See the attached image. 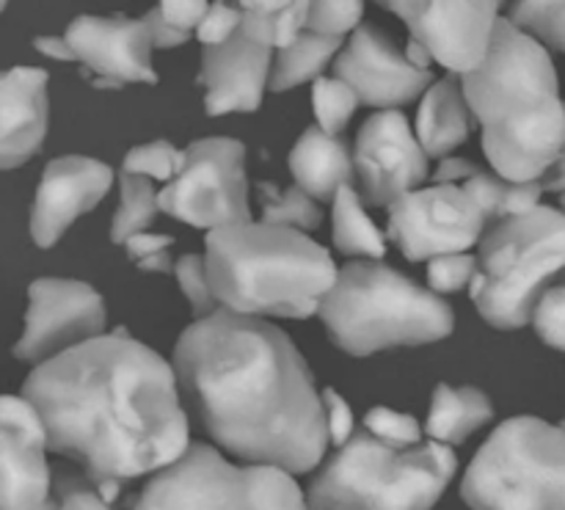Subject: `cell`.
I'll return each instance as SVG.
<instances>
[{
	"instance_id": "1",
	"label": "cell",
	"mask_w": 565,
	"mask_h": 510,
	"mask_svg": "<svg viewBox=\"0 0 565 510\" xmlns=\"http://www.w3.org/2000/svg\"><path fill=\"white\" fill-rule=\"evenodd\" d=\"M22 397L42 417L50 450L81 464L108 502L125 480L163 472L191 447L174 368L127 331L33 368Z\"/></svg>"
},
{
	"instance_id": "2",
	"label": "cell",
	"mask_w": 565,
	"mask_h": 510,
	"mask_svg": "<svg viewBox=\"0 0 565 510\" xmlns=\"http://www.w3.org/2000/svg\"><path fill=\"white\" fill-rule=\"evenodd\" d=\"M188 417L248 467L312 472L329 450L323 397L290 337L263 318L218 309L174 346Z\"/></svg>"
},
{
	"instance_id": "3",
	"label": "cell",
	"mask_w": 565,
	"mask_h": 510,
	"mask_svg": "<svg viewBox=\"0 0 565 510\" xmlns=\"http://www.w3.org/2000/svg\"><path fill=\"white\" fill-rule=\"evenodd\" d=\"M461 86L494 174L544 180L565 147V103L550 50L500 17L489 55Z\"/></svg>"
},
{
	"instance_id": "4",
	"label": "cell",
	"mask_w": 565,
	"mask_h": 510,
	"mask_svg": "<svg viewBox=\"0 0 565 510\" xmlns=\"http://www.w3.org/2000/svg\"><path fill=\"white\" fill-rule=\"evenodd\" d=\"M210 285L221 309L235 315L309 318L337 285L340 268L307 232L265 221L221 226L204 241Z\"/></svg>"
},
{
	"instance_id": "5",
	"label": "cell",
	"mask_w": 565,
	"mask_h": 510,
	"mask_svg": "<svg viewBox=\"0 0 565 510\" xmlns=\"http://www.w3.org/2000/svg\"><path fill=\"white\" fill-rule=\"evenodd\" d=\"M331 342L351 357L441 342L456 329L452 307L384 263H348L320 304Z\"/></svg>"
},
{
	"instance_id": "6",
	"label": "cell",
	"mask_w": 565,
	"mask_h": 510,
	"mask_svg": "<svg viewBox=\"0 0 565 510\" xmlns=\"http://www.w3.org/2000/svg\"><path fill=\"white\" fill-rule=\"evenodd\" d=\"M450 447L425 442L397 450L356 431L307 491L309 510H434L456 478Z\"/></svg>"
},
{
	"instance_id": "7",
	"label": "cell",
	"mask_w": 565,
	"mask_h": 510,
	"mask_svg": "<svg viewBox=\"0 0 565 510\" xmlns=\"http://www.w3.org/2000/svg\"><path fill=\"white\" fill-rule=\"evenodd\" d=\"M561 270H565V213L541 204L533 213L486 230L478 243V276L469 296L486 323L516 331L533 323L535 304Z\"/></svg>"
},
{
	"instance_id": "8",
	"label": "cell",
	"mask_w": 565,
	"mask_h": 510,
	"mask_svg": "<svg viewBox=\"0 0 565 510\" xmlns=\"http://www.w3.org/2000/svg\"><path fill=\"white\" fill-rule=\"evenodd\" d=\"M461 497L472 510H565V428L513 417L469 464Z\"/></svg>"
},
{
	"instance_id": "9",
	"label": "cell",
	"mask_w": 565,
	"mask_h": 510,
	"mask_svg": "<svg viewBox=\"0 0 565 510\" xmlns=\"http://www.w3.org/2000/svg\"><path fill=\"white\" fill-rule=\"evenodd\" d=\"M132 510H309L296 478L274 467H237L210 445L152 475Z\"/></svg>"
},
{
	"instance_id": "10",
	"label": "cell",
	"mask_w": 565,
	"mask_h": 510,
	"mask_svg": "<svg viewBox=\"0 0 565 510\" xmlns=\"http://www.w3.org/2000/svg\"><path fill=\"white\" fill-rule=\"evenodd\" d=\"M160 213L196 230L252 221L246 147L235 138H202L185 149L182 169L158 193Z\"/></svg>"
},
{
	"instance_id": "11",
	"label": "cell",
	"mask_w": 565,
	"mask_h": 510,
	"mask_svg": "<svg viewBox=\"0 0 565 510\" xmlns=\"http://www.w3.org/2000/svg\"><path fill=\"white\" fill-rule=\"evenodd\" d=\"M486 230L489 221L463 185L423 188L390 208V237L412 263L467 254L483 241Z\"/></svg>"
},
{
	"instance_id": "12",
	"label": "cell",
	"mask_w": 565,
	"mask_h": 510,
	"mask_svg": "<svg viewBox=\"0 0 565 510\" xmlns=\"http://www.w3.org/2000/svg\"><path fill=\"white\" fill-rule=\"evenodd\" d=\"M105 331V301L92 285L75 279H36L28 287L25 331L14 357L44 364Z\"/></svg>"
},
{
	"instance_id": "13",
	"label": "cell",
	"mask_w": 565,
	"mask_h": 510,
	"mask_svg": "<svg viewBox=\"0 0 565 510\" xmlns=\"http://www.w3.org/2000/svg\"><path fill=\"white\" fill-rule=\"evenodd\" d=\"M362 199L373 208H392L419 191L428 177V155L401 110H379L362 125L353 149Z\"/></svg>"
},
{
	"instance_id": "14",
	"label": "cell",
	"mask_w": 565,
	"mask_h": 510,
	"mask_svg": "<svg viewBox=\"0 0 565 510\" xmlns=\"http://www.w3.org/2000/svg\"><path fill=\"white\" fill-rule=\"evenodd\" d=\"M401 17L417 44L456 77L478 70L494 42L500 3H384Z\"/></svg>"
},
{
	"instance_id": "15",
	"label": "cell",
	"mask_w": 565,
	"mask_h": 510,
	"mask_svg": "<svg viewBox=\"0 0 565 510\" xmlns=\"http://www.w3.org/2000/svg\"><path fill=\"white\" fill-rule=\"evenodd\" d=\"M83 64V77L97 88H125L130 83H158L152 42L143 20L130 17H77L64 33Z\"/></svg>"
},
{
	"instance_id": "16",
	"label": "cell",
	"mask_w": 565,
	"mask_h": 510,
	"mask_svg": "<svg viewBox=\"0 0 565 510\" xmlns=\"http://www.w3.org/2000/svg\"><path fill=\"white\" fill-rule=\"evenodd\" d=\"M334 77L356 92L359 103L381 110L414 103L425 88L434 86L430 70L414 66L375 25H359L351 33V42L334 61Z\"/></svg>"
},
{
	"instance_id": "17",
	"label": "cell",
	"mask_w": 565,
	"mask_h": 510,
	"mask_svg": "<svg viewBox=\"0 0 565 510\" xmlns=\"http://www.w3.org/2000/svg\"><path fill=\"white\" fill-rule=\"evenodd\" d=\"M47 431L25 397H0V510H39L53 497Z\"/></svg>"
},
{
	"instance_id": "18",
	"label": "cell",
	"mask_w": 565,
	"mask_h": 510,
	"mask_svg": "<svg viewBox=\"0 0 565 510\" xmlns=\"http://www.w3.org/2000/svg\"><path fill=\"white\" fill-rule=\"evenodd\" d=\"M114 185V171L103 160L64 155L50 160L36 188L31 237L39 248H53L81 215L92 213Z\"/></svg>"
},
{
	"instance_id": "19",
	"label": "cell",
	"mask_w": 565,
	"mask_h": 510,
	"mask_svg": "<svg viewBox=\"0 0 565 510\" xmlns=\"http://www.w3.org/2000/svg\"><path fill=\"white\" fill-rule=\"evenodd\" d=\"M270 66H274V50L248 36L246 31H237L218 47H204L202 75H199V83L207 88L204 110L210 116L257 110L270 83Z\"/></svg>"
},
{
	"instance_id": "20",
	"label": "cell",
	"mask_w": 565,
	"mask_h": 510,
	"mask_svg": "<svg viewBox=\"0 0 565 510\" xmlns=\"http://www.w3.org/2000/svg\"><path fill=\"white\" fill-rule=\"evenodd\" d=\"M47 72L0 70V169H20L47 136Z\"/></svg>"
},
{
	"instance_id": "21",
	"label": "cell",
	"mask_w": 565,
	"mask_h": 510,
	"mask_svg": "<svg viewBox=\"0 0 565 510\" xmlns=\"http://www.w3.org/2000/svg\"><path fill=\"white\" fill-rule=\"evenodd\" d=\"M290 171L296 185L315 202H334L340 188L351 185L356 169L348 141L326 136L320 127H307L290 152Z\"/></svg>"
},
{
	"instance_id": "22",
	"label": "cell",
	"mask_w": 565,
	"mask_h": 510,
	"mask_svg": "<svg viewBox=\"0 0 565 510\" xmlns=\"http://www.w3.org/2000/svg\"><path fill=\"white\" fill-rule=\"evenodd\" d=\"M472 110H469L463 86L456 75L441 77L428 88L417 116V141L423 144L428 158H450L452 149L461 147L472 130Z\"/></svg>"
},
{
	"instance_id": "23",
	"label": "cell",
	"mask_w": 565,
	"mask_h": 510,
	"mask_svg": "<svg viewBox=\"0 0 565 510\" xmlns=\"http://www.w3.org/2000/svg\"><path fill=\"white\" fill-rule=\"evenodd\" d=\"M491 419H494V406H491L489 395L475 386L439 384L434 392L425 431L436 445H461Z\"/></svg>"
},
{
	"instance_id": "24",
	"label": "cell",
	"mask_w": 565,
	"mask_h": 510,
	"mask_svg": "<svg viewBox=\"0 0 565 510\" xmlns=\"http://www.w3.org/2000/svg\"><path fill=\"white\" fill-rule=\"evenodd\" d=\"M345 47V39L318 36V33L303 31L290 47L279 50L270 66V92H290V88L315 83L323 77V70L334 59L337 50Z\"/></svg>"
},
{
	"instance_id": "25",
	"label": "cell",
	"mask_w": 565,
	"mask_h": 510,
	"mask_svg": "<svg viewBox=\"0 0 565 510\" xmlns=\"http://www.w3.org/2000/svg\"><path fill=\"white\" fill-rule=\"evenodd\" d=\"M463 191L472 196L489 226L533 213L535 208H541V196H544V188L539 182H511L494 171H478L469 177L463 182Z\"/></svg>"
},
{
	"instance_id": "26",
	"label": "cell",
	"mask_w": 565,
	"mask_h": 510,
	"mask_svg": "<svg viewBox=\"0 0 565 510\" xmlns=\"http://www.w3.org/2000/svg\"><path fill=\"white\" fill-rule=\"evenodd\" d=\"M334 246L345 257H367V263H379L386 254L384 235L375 230L373 219L364 210L362 196L353 185L340 188L334 196Z\"/></svg>"
},
{
	"instance_id": "27",
	"label": "cell",
	"mask_w": 565,
	"mask_h": 510,
	"mask_svg": "<svg viewBox=\"0 0 565 510\" xmlns=\"http://www.w3.org/2000/svg\"><path fill=\"white\" fill-rule=\"evenodd\" d=\"M243 25L248 36L268 44L270 50H285L307 31L309 3H241Z\"/></svg>"
},
{
	"instance_id": "28",
	"label": "cell",
	"mask_w": 565,
	"mask_h": 510,
	"mask_svg": "<svg viewBox=\"0 0 565 510\" xmlns=\"http://www.w3.org/2000/svg\"><path fill=\"white\" fill-rule=\"evenodd\" d=\"M119 210L114 215V224H110V241L116 246H125L130 237L141 235L149 226L154 224L160 213L158 193L154 191L152 180L136 174H119Z\"/></svg>"
},
{
	"instance_id": "29",
	"label": "cell",
	"mask_w": 565,
	"mask_h": 510,
	"mask_svg": "<svg viewBox=\"0 0 565 510\" xmlns=\"http://www.w3.org/2000/svg\"><path fill=\"white\" fill-rule=\"evenodd\" d=\"M257 199L263 208V221L274 226H287V230L312 232L318 230L323 213L315 204L309 193H303L298 185L279 188L276 182L263 180L257 182Z\"/></svg>"
},
{
	"instance_id": "30",
	"label": "cell",
	"mask_w": 565,
	"mask_h": 510,
	"mask_svg": "<svg viewBox=\"0 0 565 510\" xmlns=\"http://www.w3.org/2000/svg\"><path fill=\"white\" fill-rule=\"evenodd\" d=\"M508 20L522 33L533 36L541 47L565 53V3H513Z\"/></svg>"
},
{
	"instance_id": "31",
	"label": "cell",
	"mask_w": 565,
	"mask_h": 510,
	"mask_svg": "<svg viewBox=\"0 0 565 510\" xmlns=\"http://www.w3.org/2000/svg\"><path fill=\"white\" fill-rule=\"evenodd\" d=\"M312 103L315 116H318V127L326 136H340L348 125H351L353 110L359 108V97L348 83L340 77H320L312 83Z\"/></svg>"
},
{
	"instance_id": "32",
	"label": "cell",
	"mask_w": 565,
	"mask_h": 510,
	"mask_svg": "<svg viewBox=\"0 0 565 510\" xmlns=\"http://www.w3.org/2000/svg\"><path fill=\"white\" fill-rule=\"evenodd\" d=\"M182 160H185V149H177L169 141H152L141 144V147H132L125 155V163L121 171L125 174L147 177V180H158L169 185L182 169Z\"/></svg>"
},
{
	"instance_id": "33",
	"label": "cell",
	"mask_w": 565,
	"mask_h": 510,
	"mask_svg": "<svg viewBox=\"0 0 565 510\" xmlns=\"http://www.w3.org/2000/svg\"><path fill=\"white\" fill-rule=\"evenodd\" d=\"M174 276L177 281H180V290L185 293L188 304H191L193 318L204 320L210 318V315L218 312L221 304L215 301L213 296V285H210L204 254H182L174 265Z\"/></svg>"
},
{
	"instance_id": "34",
	"label": "cell",
	"mask_w": 565,
	"mask_h": 510,
	"mask_svg": "<svg viewBox=\"0 0 565 510\" xmlns=\"http://www.w3.org/2000/svg\"><path fill=\"white\" fill-rule=\"evenodd\" d=\"M364 431L373 439L397 447V450H412V447L423 445V431H419L417 419L408 417V414L392 412L386 406H375L364 414Z\"/></svg>"
},
{
	"instance_id": "35",
	"label": "cell",
	"mask_w": 565,
	"mask_h": 510,
	"mask_svg": "<svg viewBox=\"0 0 565 510\" xmlns=\"http://www.w3.org/2000/svg\"><path fill=\"white\" fill-rule=\"evenodd\" d=\"M362 14L364 3H359V0H353V3H309L307 31L318 33V36L345 39L348 33L356 31Z\"/></svg>"
},
{
	"instance_id": "36",
	"label": "cell",
	"mask_w": 565,
	"mask_h": 510,
	"mask_svg": "<svg viewBox=\"0 0 565 510\" xmlns=\"http://www.w3.org/2000/svg\"><path fill=\"white\" fill-rule=\"evenodd\" d=\"M53 502L55 510H110V502L99 495L86 475L64 472V469L53 475Z\"/></svg>"
},
{
	"instance_id": "37",
	"label": "cell",
	"mask_w": 565,
	"mask_h": 510,
	"mask_svg": "<svg viewBox=\"0 0 565 510\" xmlns=\"http://www.w3.org/2000/svg\"><path fill=\"white\" fill-rule=\"evenodd\" d=\"M475 276H478V257L469 252L436 257L428 265V281L436 296L439 293H458L463 287H472Z\"/></svg>"
},
{
	"instance_id": "38",
	"label": "cell",
	"mask_w": 565,
	"mask_h": 510,
	"mask_svg": "<svg viewBox=\"0 0 565 510\" xmlns=\"http://www.w3.org/2000/svg\"><path fill=\"white\" fill-rule=\"evenodd\" d=\"M533 326L541 342L565 353V285H555L535 304Z\"/></svg>"
},
{
	"instance_id": "39",
	"label": "cell",
	"mask_w": 565,
	"mask_h": 510,
	"mask_svg": "<svg viewBox=\"0 0 565 510\" xmlns=\"http://www.w3.org/2000/svg\"><path fill=\"white\" fill-rule=\"evenodd\" d=\"M243 25V11L241 6H226V3H213L204 14L202 25H199L196 36L204 47H218L226 44Z\"/></svg>"
},
{
	"instance_id": "40",
	"label": "cell",
	"mask_w": 565,
	"mask_h": 510,
	"mask_svg": "<svg viewBox=\"0 0 565 510\" xmlns=\"http://www.w3.org/2000/svg\"><path fill=\"white\" fill-rule=\"evenodd\" d=\"M323 397V408H326V428H329V442L340 450L345 447L348 442L353 439L356 434V423H353V412L348 406L345 397L334 390H323L320 392Z\"/></svg>"
},
{
	"instance_id": "41",
	"label": "cell",
	"mask_w": 565,
	"mask_h": 510,
	"mask_svg": "<svg viewBox=\"0 0 565 510\" xmlns=\"http://www.w3.org/2000/svg\"><path fill=\"white\" fill-rule=\"evenodd\" d=\"M158 9L171 28L193 36V31H199V25H202L210 3H202V0H188V3L185 0H177V3H171L169 0V3H160Z\"/></svg>"
},
{
	"instance_id": "42",
	"label": "cell",
	"mask_w": 565,
	"mask_h": 510,
	"mask_svg": "<svg viewBox=\"0 0 565 510\" xmlns=\"http://www.w3.org/2000/svg\"><path fill=\"white\" fill-rule=\"evenodd\" d=\"M141 20H143V25H147V33H149V42H152V47L171 50V47H180V44L191 42V33H182V31H177V28H171L169 22L163 20V14H160L158 6H154L152 11H147Z\"/></svg>"
},
{
	"instance_id": "43",
	"label": "cell",
	"mask_w": 565,
	"mask_h": 510,
	"mask_svg": "<svg viewBox=\"0 0 565 510\" xmlns=\"http://www.w3.org/2000/svg\"><path fill=\"white\" fill-rule=\"evenodd\" d=\"M174 246V237L171 235H152V232H141V235L130 237L125 243V252L132 263H141V259L154 257V254H163Z\"/></svg>"
},
{
	"instance_id": "44",
	"label": "cell",
	"mask_w": 565,
	"mask_h": 510,
	"mask_svg": "<svg viewBox=\"0 0 565 510\" xmlns=\"http://www.w3.org/2000/svg\"><path fill=\"white\" fill-rule=\"evenodd\" d=\"M478 166L472 163V160L467 158H445L439 163V169H436L434 174V185H456V182H467L469 177L478 174Z\"/></svg>"
},
{
	"instance_id": "45",
	"label": "cell",
	"mask_w": 565,
	"mask_h": 510,
	"mask_svg": "<svg viewBox=\"0 0 565 510\" xmlns=\"http://www.w3.org/2000/svg\"><path fill=\"white\" fill-rule=\"evenodd\" d=\"M33 47L55 61H75V53H72V47L66 44L64 36H36L33 39Z\"/></svg>"
},
{
	"instance_id": "46",
	"label": "cell",
	"mask_w": 565,
	"mask_h": 510,
	"mask_svg": "<svg viewBox=\"0 0 565 510\" xmlns=\"http://www.w3.org/2000/svg\"><path fill=\"white\" fill-rule=\"evenodd\" d=\"M541 188H544V193H565V147L561 152V158H557V163L552 166L550 171L544 174V180L539 182Z\"/></svg>"
},
{
	"instance_id": "47",
	"label": "cell",
	"mask_w": 565,
	"mask_h": 510,
	"mask_svg": "<svg viewBox=\"0 0 565 510\" xmlns=\"http://www.w3.org/2000/svg\"><path fill=\"white\" fill-rule=\"evenodd\" d=\"M39 510H55V502H53V497H50V502H47V506H42V508H39Z\"/></svg>"
},
{
	"instance_id": "48",
	"label": "cell",
	"mask_w": 565,
	"mask_h": 510,
	"mask_svg": "<svg viewBox=\"0 0 565 510\" xmlns=\"http://www.w3.org/2000/svg\"><path fill=\"white\" fill-rule=\"evenodd\" d=\"M3 6H6V3H0V11H3Z\"/></svg>"
},
{
	"instance_id": "49",
	"label": "cell",
	"mask_w": 565,
	"mask_h": 510,
	"mask_svg": "<svg viewBox=\"0 0 565 510\" xmlns=\"http://www.w3.org/2000/svg\"><path fill=\"white\" fill-rule=\"evenodd\" d=\"M563 428H565V423H563Z\"/></svg>"
}]
</instances>
